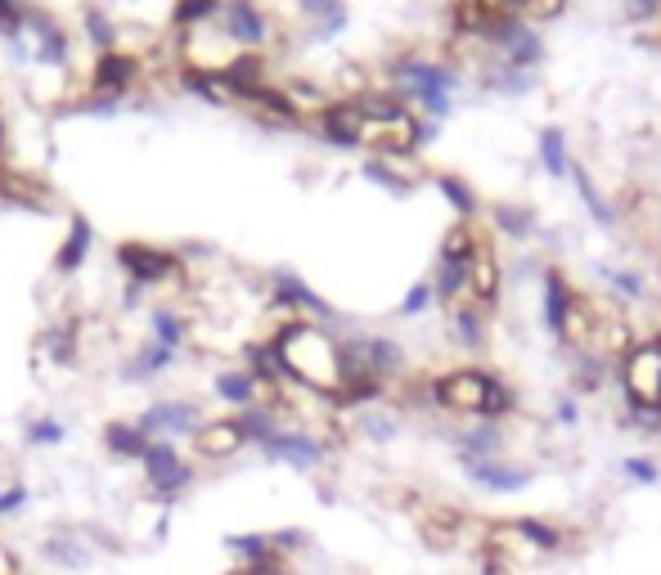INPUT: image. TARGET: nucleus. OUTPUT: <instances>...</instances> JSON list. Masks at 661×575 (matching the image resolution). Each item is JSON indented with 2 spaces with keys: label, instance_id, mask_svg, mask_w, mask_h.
<instances>
[{
  "label": "nucleus",
  "instance_id": "nucleus-1",
  "mask_svg": "<svg viewBox=\"0 0 661 575\" xmlns=\"http://www.w3.org/2000/svg\"><path fill=\"white\" fill-rule=\"evenodd\" d=\"M284 378L315 391V396H338L343 387V369H338V337L315 320H288L275 337Z\"/></svg>",
  "mask_w": 661,
  "mask_h": 575
},
{
  "label": "nucleus",
  "instance_id": "nucleus-2",
  "mask_svg": "<svg viewBox=\"0 0 661 575\" xmlns=\"http://www.w3.org/2000/svg\"><path fill=\"white\" fill-rule=\"evenodd\" d=\"M387 77H391V91L406 104H419L432 126H441L454 113V91L464 86V77H459L450 63L423 59V54H396Z\"/></svg>",
  "mask_w": 661,
  "mask_h": 575
},
{
  "label": "nucleus",
  "instance_id": "nucleus-3",
  "mask_svg": "<svg viewBox=\"0 0 661 575\" xmlns=\"http://www.w3.org/2000/svg\"><path fill=\"white\" fill-rule=\"evenodd\" d=\"M428 387H432V405H441L450 414L482 418V422H500L517 409V391L486 369H454L445 378H432Z\"/></svg>",
  "mask_w": 661,
  "mask_h": 575
},
{
  "label": "nucleus",
  "instance_id": "nucleus-4",
  "mask_svg": "<svg viewBox=\"0 0 661 575\" xmlns=\"http://www.w3.org/2000/svg\"><path fill=\"white\" fill-rule=\"evenodd\" d=\"M482 230L469 226V221H454L445 234H441V248H437V270H432V297L454 311L459 302L469 297V279H473V265H478V252H482Z\"/></svg>",
  "mask_w": 661,
  "mask_h": 575
},
{
  "label": "nucleus",
  "instance_id": "nucleus-5",
  "mask_svg": "<svg viewBox=\"0 0 661 575\" xmlns=\"http://www.w3.org/2000/svg\"><path fill=\"white\" fill-rule=\"evenodd\" d=\"M140 468H145V490H149V499L162 503V509L180 503V494L193 485V468L185 463V454L176 450V441H149Z\"/></svg>",
  "mask_w": 661,
  "mask_h": 575
},
{
  "label": "nucleus",
  "instance_id": "nucleus-6",
  "mask_svg": "<svg viewBox=\"0 0 661 575\" xmlns=\"http://www.w3.org/2000/svg\"><path fill=\"white\" fill-rule=\"evenodd\" d=\"M203 409H198L193 400H180V396H171V400H154V405H145L140 414H136V427L145 431L149 441H180V437H198L203 431Z\"/></svg>",
  "mask_w": 661,
  "mask_h": 575
},
{
  "label": "nucleus",
  "instance_id": "nucleus-7",
  "mask_svg": "<svg viewBox=\"0 0 661 575\" xmlns=\"http://www.w3.org/2000/svg\"><path fill=\"white\" fill-rule=\"evenodd\" d=\"M621 391H626V409L639 405H661V346L657 342H639L621 355Z\"/></svg>",
  "mask_w": 661,
  "mask_h": 575
},
{
  "label": "nucleus",
  "instance_id": "nucleus-8",
  "mask_svg": "<svg viewBox=\"0 0 661 575\" xmlns=\"http://www.w3.org/2000/svg\"><path fill=\"white\" fill-rule=\"evenodd\" d=\"M221 36L239 50V54H261L271 45V19L256 0H221V19H217Z\"/></svg>",
  "mask_w": 661,
  "mask_h": 575
},
{
  "label": "nucleus",
  "instance_id": "nucleus-9",
  "mask_svg": "<svg viewBox=\"0 0 661 575\" xmlns=\"http://www.w3.org/2000/svg\"><path fill=\"white\" fill-rule=\"evenodd\" d=\"M28 41H32V63H41L50 72L73 67V32L59 23V14L28 6Z\"/></svg>",
  "mask_w": 661,
  "mask_h": 575
},
{
  "label": "nucleus",
  "instance_id": "nucleus-10",
  "mask_svg": "<svg viewBox=\"0 0 661 575\" xmlns=\"http://www.w3.org/2000/svg\"><path fill=\"white\" fill-rule=\"evenodd\" d=\"M343 351L356 359L369 378H378V383H391V378H401L410 369L406 346L396 342V337H382V333H356V337L343 342Z\"/></svg>",
  "mask_w": 661,
  "mask_h": 575
},
{
  "label": "nucleus",
  "instance_id": "nucleus-11",
  "mask_svg": "<svg viewBox=\"0 0 661 575\" xmlns=\"http://www.w3.org/2000/svg\"><path fill=\"white\" fill-rule=\"evenodd\" d=\"M271 306L288 311L293 320H315V324H328V320H338V311L328 306L315 288L297 274V270H271Z\"/></svg>",
  "mask_w": 661,
  "mask_h": 575
},
{
  "label": "nucleus",
  "instance_id": "nucleus-12",
  "mask_svg": "<svg viewBox=\"0 0 661 575\" xmlns=\"http://www.w3.org/2000/svg\"><path fill=\"white\" fill-rule=\"evenodd\" d=\"M315 130H319L324 144H334V149H347V154L365 149L369 126H365L360 100H328V104H319L315 108Z\"/></svg>",
  "mask_w": 661,
  "mask_h": 575
},
{
  "label": "nucleus",
  "instance_id": "nucleus-13",
  "mask_svg": "<svg viewBox=\"0 0 661 575\" xmlns=\"http://www.w3.org/2000/svg\"><path fill=\"white\" fill-rule=\"evenodd\" d=\"M117 265L126 270V283H136L145 293V288H158V283H167L180 270V257L167 252V248L130 239V243H117Z\"/></svg>",
  "mask_w": 661,
  "mask_h": 575
},
{
  "label": "nucleus",
  "instance_id": "nucleus-14",
  "mask_svg": "<svg viewBox=\"0 0 661 575\" xmlns=\"http://www.w3.org/2000/svg\"><path fill=\"white\" fill-rule=\"evenodd\" d=\"M140 72H145V63L130 54V50H108V54H95V63H91V82H86V91L91 95H113V100H130V91H136V82H140Z\"/></svg>",
  "mask_w": 661,
  "mask_h": 575
},
{
  "label": "nucleus",
  "instance_id": "nucleus-15",
  "mask_svg": "<svg viewBox=\"0 0 661 575\" xmlns=\"http://www.w3.org/2000/svg\"><path fill=\"white\" fill-rule=\"evenodd\" d=\"M256 450H261V459L284 463V468H297V472H315V468H324V459H328L324 441L311 437V431H302V427H280L275 437H271L266 446H256Z\"/></svg>",
  "mask_w": 661,
  "mask_h": 575
},
{
  "label": "nucleus",
  "instance_id": "nucleus-16",
  "mask_svg": "<svg viewBox=\"0 0 661 575\" xmlns=\"http://www.w3.org/2000/svg\"><path fill=\"white\" fill-rule=\"evenodd\" d=\"M576 288L571 279L563 274V265H545L541 274V320H545V333L554 342H567V324H571V311H576Z\"/></svg>",
  "mask_w": 661,
  "mask_h": 575
},
{
  "label": "nucleus",
  "instance_id": "nucleus-17",
  "mask_svg": "<svg viewBox=\"0 0 661 575\" xmlns=\"http://www.w3.org/2000/svg\"><path fill=\"white\" fill-rule=\"evenodd\" d=\"M217 86L225 91V100L256 104L261 95L271 91V82H266V59H261V54H234V59L217 72Z\"/></svg>",
  "mask_w": 661,
  "mask_h": 575
},
{
  "label": "nucleus",
  "instance_id": "nucleus-18",
  "mask_svg": "<svg viewBox=\"0 0 661 575\" xmlns=\"http://www.w3.org/2000/svg\"><path fill=\"white\" fill-rule=\"evenodd\" d=\"M459 468H464V477L486 494H517V490H526L536 481L532 468H517V463H504V459H464Z\"/></svg>",
  "mask_w": 661,
  "mask_h": 575
},
{
  "label": "nucleus",
  "instance_id": "nucleus-19",
  "mask_svg": "<svg viewBox=\"0 0 661 575\" xmlns=\"http://www.w3.org/2000/svg\"><path fill=\"white\" fill-rule=\"evenodd\" d=\"M91 248H95V226H91V216L73 211V216H69V230H63V243L54 248V274H63V279L82 274V265L91 261Z\"/></svg>",
  "mask_w": 661,
  "mask_h": 575
},
{
  "label": "nucleus",
  "instance_id": "nucleus-20",
  "mask_svg": "<svg viewBox=\"0 0 661 575\" xmlns=\"http://www.w3.org/2000/svg\"><path fill=\"white\" fill-rule=\"evenodd\" d=\"M545 36H541V28L532 23V19H517L513 23V32H508V41L500 45V63H508L513 72H541L545 67Z\"/></svg>",
  "mask_w": 661,
  "mask_h": 575
},
{
  "label": "nucleus",
  "instance_id": "nucleus-21",
  "mask_svg": "<svg viewBox=\"0 0 661 575\" xmlns=\"http://www.w3.org/2000/svg\"><path fill=\"white\" fill-rule=\"evenodd\" d=\"M432 189L450 202V211L459 216V221H469V226H478V221H482L486 202H482V194H478V185H473V180H464L459 171H437V176H432Z\"/></svg>",
  "mask_w": 661,
  "mask_h": 575
},
{
  "label": "nucleus",
  "instance_id": "nucleus-22",
  "mask_svg": "<svg viewBox=\"0 0 661 575\" xmlns=\"http://www.w3.org/2000/svg\"><path fill=\"white\" fill-rule=\"evenodd\" d=\"M176 355H180V351H167V346H158V342H145L140 351L126 355V365L117 369V378L130 383V387H145V383H154L158 374H167V369L176 365Z\"/></svg>",
  "mask_w": 661,
  "mask_h": 575
},
{
  "label": "nucleus",
  "instance_id": "nucleus-23",
  "mask_svg": "<svg viewBox=\"0 0 661 575\" xmlns=\"http://www.w3.org/2000/svg\"><path fill=\"white\" fill-rule=\"evenodd\" d=\"M41 557L50 566H59V571H86L95 562V553L82 540V531H54V535H45L41 540Z\"/></svg>",
  "mask_w": 661,
  "mask_h": 575
},
{
  "label": "nucleus",
  "instance_id": "nucleus-24",
  "mask_svg": "<svg viewBox=\"0 0 661 575\" xmlns=\"http://www.w3.org/2000/svg\"><path fill=\"white\" fill-rule=\"evenodd\" d=\"M454 450H459V463H464V459H500V450H504V427L478 418L473 427L454 431Z\"/></svg>",
  "mask_w": 661,
  "mask_h": 575
},
{
  "label": "nucleus",
  "instance_id": "nucleus-25",
  "mask_svg": "<svg viewBox=\"0 0 661 575\" xmlns=\"http://www.w3.org/2000/svg\"><path fill=\"white\" fill-rule=\"evenodd\" d=\"M104 450L117 459V463H140L145 459V450H149V437L136 427V418H113V422H104Z\"/></svg>",
  "mask_w": 661,
  "mask_h": 575
},
{
  "label": "nucleus",
  "instance_id": "nucleus-26",
  "mask_svg": "<svg viewBox=\"0 0 661 575\" xmlns=\"http://www.w3.org/2000/svg\"><path fill=\"white\" fill-rule=\"evenodd\" d=\"M248 441H243V431L234 418H217V422H203V431L193 437V450L203 454V459H230L239 454Z\"/></svg>",
  "mask_w": 661,
  "mask_h": 575
},
{
  "label": "nucleus",
  "instance_id": "nucleus-27",
  "mask_svg": "<svg viewBox=\"0 0 661 575\" xmlns=\"http://www.w3.org/2000/svg\"><path fill=\"white\" fill-rule=\"evenodd\" d=\"M536 158L549 171V180H567L571 176V149H567V130L558 122L536 130Z\"/></svg>",
  "mask_w": 661,
  "mask_h": 575
},
{
  "label": "nucleus",
  "instance_id": "nucleus-28",
  "mask_svg": "<svg viewBox=\"0 0 661 575\" xmlns=\"http://www.w3.org/2000/svg\"><path fill=\"white\" fill-rule=\"evenodd\" d=\"M571 185H576V198L585 202V211L594 216V226L599 230H617V207H612V198L594 185V176L580 167V163H571V176H567Z\"/></svg>",
  "mask_w": 661,
  "mask_h": 575
},
{
  "label": "nucleus",
  "instance_id": "nucleus-29",
  "mask_svg": "<svg viewBox=\"0 0 661 575\" xmlns=\"http://www.w3.org/2000/svg\"><path fill=\"white\" fill-rule=\"evenodd\" d=\"M234 422H239V431H243V441L248 446H266L275 431L284 427L280 422V405L275 400H256V405H248V409H239L234 414Z\"/></svg>",
  "mask_w": 661,
  "mask_h": 575
},
{
  "label": "nucleus",
  "instance_id": "nucleus-30",
  "mask_svg": "<svg viewBox=\"0 0 661 575\" xmlns=\"http://www.w3.org/2000/svg\"><path fill=\"white\" fill-rule=\"evenodd\" d=\"M469 302L491 311L500 302V261L491 252V243L482 239V252H478V265H473V279H469Z\"/></svg>",
  "mask_w": 661,
  "mask_h": 575
},
{
  "label": "nucleus",
  "instance_id": "nucleus-31",
  "mask_svg": "<svg viewBox=\"0 0 661 575\" xmlns=\"http://www.w3.org/2000/svg\"><path fill=\"white\" fill-rule=\"evenodd\" d=\"M243 359H248V374L256 378V387H261V391H280V387H288L275 342H252V346L243 351Z\"/></svg>",
  "mask_w": 661,
  "mask_h": 575
},
{
  "label": "nucleus",
  "instance_id": "nucleus-32",
  "mask_svg": "<svg viewBox=\"0 0 661 575\" xmlns=\"http://www.w3.org/2000/svg\"><path fill=\"white\" fill-rule=\"evenodd\" d=\"M450 337L464 351H486V311L473 302H459L450 311Z\"/></svg>",
  "mask_w": 661,
  "mask_h": 575
},
{
  "label": "nucleus",
  "instance_id": "nucleus-33",
  "mask_svg": "<svg viewBox=\"0 0 661 575\" xmlns=\"http://www.w3.org/2000/svg\"><path fill=\"white\" fill-rule=\"evenodd\" d=\"M212 391H217V400H225L230 409H248V405H256L261 396H266L248 369H221V374L212 378Z\"/></svg>",
  "mask_w": 661,
  "mask_h": 575
},
{
  "label": "nucleus",
  "instance_id": "nucleus-34",
  "mask_svg": "<svg viewBox=\"0 0 661 575\" xmlns=\"http://www.w3.org/2000/svg\"><path fill=\"white\" fill-rule=\"evenodd\" d=\"M486 216L495 221V230L504 234V239H513V243H526L536 234V211L532 207H517V202H495V207H486Z\"/></svg>",
  "mask_w": 661,
  "mask_h": 575
},
{
  "label": "nucleus",
  "instance_id": "nucleus-35",
  "mask_svg": "<svg viewBox=\"0 0 661 575\" xmlns=\"http://www.w3.org/2000/svg\"><path fill=\"white\" fill-rule=\"evenodd\" d=\"M365 180L382 185V189L396 194V198H410V194H415V171H406V163H396V158H374V154H369Z\"/></svg>",
  "mask_w": 661,
  "mask_h": 575
},
{
  "label": "nucleus",
  "instance_id": "nucleus-36",
  "mask_svg": "<svg viewBox=\"0 0 661 575\" xmlns=\"http://www.w3.org/2000/svg\"><path fill=\"white\" fill-rule=\"evenodd\" d=\"M149 342H158L167 351H180L189 342V320L176 306H154L149 311Z\"/></svg>",
  "mask_w": 661,
  "mask_h": 575
},
{
  "label": "nucleus",
  "instance_id": "nucleus-37",
  "mask_svg": "<svg viewBox=\"0 0 661 575\" xmlns=\"http://www.w3.org/2000/svg\"><path fill=\"white\" fill-rule=\"evenodd\" d=\"M508 531H513L517 540H526L532 548H541V553H558V548L567 544V531L554 526V522H545V518H513Z\"/></svg>",
  "mask_w": 661,
  "mask_h": 575
},
{
  "label": "nucleus",
  "instance_id": "nucleus-38",
  "mask_svg": "<svg viewBox=\"0 0 661 575\" xmlns=\"http://www.w3.org/2000/svg\"><path fill=\"white\" fill-rule=\"evenodd\" d=\"M82 36L99 54H108V50H117V19L104 6H95V0H86V6H82Z\"/></svg>",
  "mask_w": 661,
  "mask_h": 575
},
{
  "label": "nucleus",
  "instance_id": "nucleus-39",
  "mask_svg": "<svg viewBox=\"0 0 661 575\" xmlns=\"http://www.w3.org/2000/svg\"><path fill=\"white\" fill-rule=\"evenodd\" d=\"M225 553L239 557V566H261V562H275V548H271V535L266 531H248V535H225L221 540ZM284 562V557H280Z\"/></svg>",
  "mask_w": 661,
  "mask_h": 575
},
{
  "label": "nucleus",
  "instance_id": "nucleus-40",
  "mask_svg": "<svg viewBox=\"0 0 661 575\" xmlns=\"http://www.w3.org/2000/svg\"><path fill=\"white\" fill-rule=\"evenodd\" d=\"M604 279H608V293L621 302V306H639L648 297V283L639 270H626V265H604Z\"/></svg>",
  "mask_w": 661,
  "mask_h": 575
},
{
  "label": "nucleus",
  "instance_id": "nucleus-41",
  "mask_svg": "<svg viewBox=\"0 0 661 575\" xmlns=\"http://www.w3.org/2000/svg\"><path fill=\"white\" fill-rule=\"evenodd\" d=\"M221 19V0H176L171 6V28L180 32H198L203 23Z\"/></svg>",
  "mask_w": 661,
  "mask_h": 575
},
{
  "label": "nucleus",
  "instance_id": "nucleus-42",
  "mask_svg": "<svg viewBox=\"0 0 661 575\" xmlns=\"http://www.w3.org/2000/svg\"><path fill=\"white\" fill-rule=\"evenodd\" d=\"M23 441H28L32 450H54V446L69 441V427H63L59 418H50V414H41V418H32V422L23 427Z\"/></svg>",
  "mask_w": 661,
  "mask_h": 575
},
{
  "label": "nucleus",
  "instance_id": "nucleus-43",
  "mask_svg": "<svg viewBox=\"0 0 661 575\" xmlns=\"http://www.w3.org/2000/svg\"><path fill=\"white\" fill-rule=\"evenodd\" d=\"M0 41H28V0H0Z\"/></svg>",
  "mask_w": 661,
  "mask_h": 575
},
{
  "label": "nucleus",
  "instance_id": "nucleus-44",
  "mask_svg": "<svg viewBox=\"0 0 661 575\" xmlns=\"http://www.w3.org/2000/svg\"><path fill=\"white\" fill-rule=\"evenodd\" d=\"M486 86L491 91H500V95H532L536 91V72H513L508 63H500L495 72H491V77H486Z\"/></svg>",
  "mask_w": 661,
  "mask_h": 575
},
{
  "label": "nucleus",
  "instance_id": "nucleus-45",
  "mask_svg": "<svg viewBox=\"0 0 661 575\" xmlns=\"http://www.w3.org/2000/svg\"><path fill=\"white\" fill-rule=\"evenodd\" d=\"M360 431L374 446H391L396 437H401V422H396L391 414H382V409H365L360 414Z\"/></svg>",
  "mask_w": 661,
  "mask_h": 575
},
{
  "label": "nucleus",
  "instance_id": "nucleus-46",
  "mask_svg": "<svg viewBox=\"0 0 661 575\" xmlns=\"http://www.w3.org/2000/svg\"><path fill=\"white\" fill-rule=\"evenodd\" d=\"M432 306H437V297H432V279H419V283L410 288V293L401 297L396 315H401V320H419V315H428Z\"/></svg>",
  "mask_w": 661,
  "mask_h": 575
},
{
  "label": "nucleus",
  "instance_id": "nucleus-47",
  "mask_svg": "<svg viewBox=\"0 0 661 575\" xmlns=\"http://www.w3.org/2000/svg\"><path fill=\"white\" fill-rule=\"evenodd\" d=\"M571 383H576V391H599V387H604V359L594 355V351H585V355L576 359Z\"/></svg>",
  "mask_w": 661,
  "mask_h": 575
},
{
  "label": "nucleus",
  "instance_id": "nucleus-48",
  "mask_svg": "<svg viewBox=\"0 0 661 575\" xmlns=\"http://www.w3.org/2000/svg\"><path fill=\"white\" fill-rule=\"evenodd\" d=\"M621 477L634 481V485H657L661 481V463L648 459V454H630V459H621Z\"/></svg>",
  "mask_w": 661,
  "mask_h": 575
},
{
  "label": "nucleus",
  "instance_id": "nucleus-49",
  "mask_svg": "<svg viewBox=\"0 0 661 575\" xmlns=\"http://www.w3.org/2000/svg\"><path fill=\"white\" fill-rule=\"evenodd\" d=\"M122 108H126V100H113V95H91V91H86V95L73 104V113H77V117H117Z\"/></svg>",
  "mask_w": 661,
  "mask_h": 575
},
{
  "label": "nucleus",
  "instance_id": "nucleus-50",
  "mask_svg": "<svg viewBox=\"0 0 661 575\" xmlns=\"http://www.w3.org/2000/svg\"><path fill=\"white\" fill-rule=\"evenodd\" d=\"M297 14L311 19V28H315V23H328V19L352 14V10H347V0H297Z\"/></svg>",
  "mask_w": 661,
  "mask_h": 575
},
{
  "label": "nucleus",
  "instance_id": "nucleus-51",
  "mask_svg": "<svg viewBox=\"0 0 661 575\" xmlns=\"http://www.w3.org/2000/svg\"><path fill=\"white\" fill-rule=\"evenodd\" d=\"M41 346L59 359V365H73V355H77V342H73V328H45Z\"/></svg>",
  "mask_w": 661,
  "mask_h": 575
},
{
  "label": "nucleus",
  "instance_id": "nucleus-52",
  "mask_svg": "<svg viewBox=\"0 0 661 575\" xmlns=\"http://www.w3.org/2000/svg\"><path fill=\"white\" fill-rule=\"evenodd\" d=\"M28 485L23 481H0V522L6 518H14V513H23L28 509Z\"/></svg>",
  "mask_w": 661,
  "mask_h": 575
},
{
  "label": "nucleus",
  "instance_id": "nucleus-53",
  "mask_svg": "<svg viewBox=\"0 0 661 575\" xmlns=\"http://www.w3.org/2000/svg\"><path fill=\"white\" fill-rule=\"evenodd\" d=\"M621 19L630 28H643V23L661 19V0H621Z\"/></svg>",
  "mask_w": 661,
  "mask_h": 575
},
{
  "label": "nucleus",
  "instance_id": "nucleus-54",
  "mask_svg": "<svg viewBox=\"0 0 661 575\" xmlns=\"http://www.w3.org/2000/svg\"><path fill=\"white\" fill-rule=\"evenodd\" d=\"M302 544H306V535H302L297 526H284V531L271 535V548H275V557H284V562H288V553H297Z\"/></svg>",
  "mask_w": 661,
  "mask_h": 575
},
{
  "label": "nucleus",
  "instance_id": "nucleus-55",
  "mask_svg": "<svg viewBox=\"0 0 661 575\" xmlns=\"http://www.w3.org/2000/svg\"><path fill=\"white\" fill-rule=\"evenodd\" d=\"M554 418H558L563 427H576V422H580V400H576V396H558V400H554Z\"/></svg>",
  "mask_w": 661,
  "mask_h": 575
},
{
  "label": "nucleus",
  "instance_id": "nucleus-56",
  "mask_svg": "<svg viewBox=\"0 0 661 575\" xmlns=\"http://www.w3.org/2000/svg\"><path fill=\"white\" fill-rule=\"evenodd\" d=\"M567 10V0H532V10H526V14H532L536 23H545V19H558Z\"/></svg>",
  "mask_w": 661,
  "mask_h": 575
},
{
  "label": "nucleus",
  "instance_id": "nucleus-57",
  "mask_svg": "<svg viewBox=\"0 0 661 575\" xmlns=\"http://www.w3.org/2000/svg\"><path fill=\"white\" fill-rule=\"evenodd\" d=\"M0 575H14V553L0 548Z\"/></svg>",
  "mask_w": 661,
  "mask_h": 575
},
{
  "label": "nucleus",
  "instance_id": "nucleus-58",
  "mask_svg": "<svg viewBox=\"0 0 661 575\" xmlns=\"http://www.w3.org/2000/svg\"><path fill=\"white\" fill-rule=\"evenodd\" d=\"M0 154H6V117H0Z\"/></svg>",
  "mask_w": 661,
  "mask_h": 575
}]
</instances>
